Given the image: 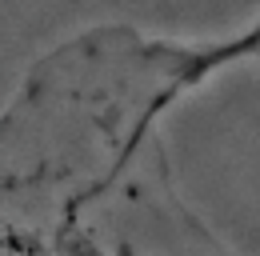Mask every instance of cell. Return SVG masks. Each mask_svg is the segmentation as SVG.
Here are the masks:
<instances>
[{"label": "cell", "instance_id": "1", "mask_svg": "<svg viewBox=\"0 0 260 256\" xmlns=\"http://www.w3.org/2000/svg\"><path fill=\"white\" fill-rule=\"evenodd\" d=\"M220 40L100 24L48 48L0 120V256H244L188 204L168 112L228 64Z\"/></svg>", "mask_w": 260, "mask_h": 256}, {"label": "cell", "instance_id": "2", "mask_svg": "<svg viewBox=\"0 0 260 256\" xmlns=\"http://www.w3.org/2000/svg\"><path fill=\"white\" fill-rule=\"evenodd\" d=\"M244 32H248V60L260 64V16H256V24H252V28H244Z\"/></svg>", "mask_w": 260, "mask_h": 256}]
</instances>
